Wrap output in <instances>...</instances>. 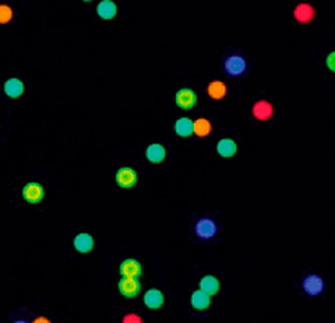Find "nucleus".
Wrapping results in <instances>:
<instances>
[{"label": "nucleus", "instance_id": "f257e3e1", "mask_svg": "<svg viewBox=\"0 0 335 323\" xmlns=\"http://www.w3.org/2000/svg\"><path fill=\"white\" fill-rule=\"evenodd\" d=\"M119 290L125 296H136L140 291V283L137 281V278H131V277H123L119 283Z\"/></svg>", "mask_w": 335, "mask_h": 323}, {"label": "nucleus", "instance_id": "f03ea898", "mask_svg": "<svg viewBox=\"0 0 335 323\" xmlns=\"http://www.w3.org/2000/svg\"><path fill=\"white\" fill-rule=\"evenodd\" d=\"M23 194L29 203H39L44 197V188L39 184H28L23 189Z\"/></svg>", "mask_w": 335, "mask_h": 323}, {"label": "nucleus", "instance_id": "7ed1b4c3", "mask_svg": "<svg viewBox=\"0 0 335 323\" xmlns=\"http://www.w3.org/2000/svg\"><path fill=\"white\" fill-rule=\"evenodd\" d=\"M116 181L122 188H131L137 182V174L131 168H120L116 174Z\"/></svg>", "mask_w": 335, "mask_h": 323}, {"label": "nucleus", "instance_id": "20e7f679", "mask_svg": "<svg viewBox=\"0 0 335 323\" xmlns=\"http://www.w3.org/2000/svg\"><path fill=\"white\" fill-rule=\"evenodd\" d=\"M196 101H197V97L196 94L189 90V88H183L180 91L176 94V104L183 108V109H190L196 105Z\"/></svg>", "mask_w": 335, "mask_h": 323}, {"label": "nucleus", "instance_id": "39448f33", "mask_svg": "<svg viewBox=\"0 0 335 323\" xmlns=\"http://www.w3.org/2000/svg\"><path fill=\"white\" fill-rule=\"evenodd\" d=\"M246 69V62L243 60V57L240 56H231L228 57L227 62H225V70L228 73L232 74V76H239L245 72Z\"/></svg>", "mask_w": 335, "mask_h": 323}, {"label": "nucleus", "instance_id": "423d86ee", "mask_svg": "<svg viewBox=\"0 0 335 323\" xmlns=\"http://www.w3.org/2000/svg\"><path fill=\"white\" fill-rule=\"evenodd\" d=\"M196 232H197L200 238H211L217 232V225L214 224V221H211L208 218H203V220H200L197 222Z\"/></svg>", "mask_w": 335, "mask_h": 323}, {"label": "nucleus", "instance_id": "0eeeda50", "mask_svg": "<svg viewBox=\"0 0 335 323\" xmlns=\"http://www.w3.org/2000/svg\"><path fill=\"white\" fill-rule=\"evenodd\" d=\"M120 273L123 277H131V278H137L141 274V266L137 260L133 259H127L122 265H120Z\"/></svg>", "mask_w": 335, "mask_h": 323}, {"label": "nucleus", "instance_id": "6e6552de", "mask_svg": "<svg viewBox=\"0 0 335 323\" xmlns=\"http://www.w3.org/2000/svg\"><path fill=\"white\" fill-rule=\"evenodd\" d=\"M323 287H324L323 280L318 276H309L305 280V283H303L305 291L308 294H310V296H317V294H320L323 291Z\"/></svg>", "mask_w": 335, "mask_h": 323}, {"label": "nucleus", "instance_id": "1a4fd4ad", "mask_svg": "<svg viewBox=\"0 0 335 323\" xmlns=\"http://www.w3.org/2000/svg\"><path fill=\"white\" fill-rule=\"evenodd\" d=\"M144 302L148 308L151 309H156V308H161L163 304V296L162 293L159 290H150L147 291V294L144 296Z\"/></svg>", "mask_w": 335, "mask_h": 323}, {"label": "nucleus", "instance_id": "9d476101", "mask_svg": "<svg viewBox=\"0 0 335 323\" xmlns=\"http://www.w3.org/2000/svg\"><path fill=\"white\" fill-rule=\"evenodd\" d=\"M217 150L221 157L229 158L232 157V156H235L237 147H236V143L233 140H231V138H224V140H221V141L218 143Z\"/></svg>", "mask_w": 335, "mask_h": 323}, {"label": "nucleus", "instance_id": "9b49d317", "mask_svg": "<svg viewBox=\"0 0 335 323\" xmlns=\"http://www.w3.org/2000/svg\"><path fill=\"white\" fill-rule=\"evenodd\" d=\"M98 14L102 19L110 20L116 16V4L112 0H103L98 4Z\"/></svg>", "mask_w": 335, "mask_h": 323}, {"label": "nucleus", "instance_id": "f8f14e48", "mask_svg": "<svg viewBox=\"0 0 335 323\" xmlns=\"http://www.w3.org/2000/svg\"><path fill=\"white\" fill-rule=\"evenodd\" d=\"M74 246H76V249L78 250V252L87 253V252H90L92 249L94 241H92L91 235H88V234H80L74 240Z\"/></svg>", "mask_w": 335, "mask_h": 323}, {"label": "nucleus", "instance_id": "ddd939ff", "mask_svg": "<svg viewBox=\"0 0 335 323\" xmlns=\"http://www.w3.org/2000/svg\"><path fill=\"white\" fill-rule=\"evenodd\" d=\"M209 302H211V299H209V296L206 293V291H203V290H200V291H196L193 296H191V305L196 308V309H206V308H208L209 306Z\"/></svg>", "mask_w": 335, "mask_h": 323}, {"label": "nucleus", "instance_id": "4468645a", "mask_svg": "<svg viewBox=\"0 0 335 323\" xmlns=\"http://www.w3.org/2000/svg\"><path fill=\"white\" fill-rule=\"evenodd\" d=\"M4 91L11 98H17L24 92V84L21 83L17 79H11L4 84Z\"/></svg>", "mask_w": 335, "mask_h": 323}, {"label": "nucleus", "instance_id": "2eb2a0df", "mask_svg": "<svg viewBox=\"0 0 335 323\" xmlns=\"http://www.w3.org/2000/svg\"><path fill=\"white\" fill-rule=\"evenodd\" d=\"M200 288L203 291H206L208 296H215L218 293V290H219V283H218V280L215 277L206 276L201 280V283H200Z\"/></svg>", "mask_w": 335, "mask_h": 323}, {"label": "nucleus", "instance_id": "dca6fc26", "mask_svg": "<svg viewBox=\"0 0 335 323\" xmlns=\"http://www.w3.org/2000/svg\"><path fill=\"white\" fill-rule=\"evenodd\" d=\"M147 158L151 162H161L165 158V148L161 144H151L147 148Z\"/></svg>", "mask_w": 335, "mask_h": 323}, {"label": "nucleus", "instance_id": "f3484780", "mask_svg": "<svg viewBox=\"0 0 335 323\" xmlns=\"http://www.w3.org/2000/svg\"><path fill=\"white\" fill-rule=\"evenodd\" d=\"M175 129H176V133L179 136L187 137V136H190L191 133H193V122L190 119H187V118H181V119L176 122Z\"/></svg>", "mask_w": 335, "mask_h": 323}, {"label": "nucleus", "instance_id": "a211bd4d", "mask_svg": "<svg viewBox=\"0 0 335 323\" xmlns=\"http://www.w3.org/2000/svg\"><path fill=\"white\" fill-rule=\"evenodd\" d=\"M272 115V107L268 102L261 101L254 105V116L258 119H268Z\"/></svg>", "mask_w": 335, "mask_h": 323}, {"label": "nucleus", "instance_id": "6ab92c4d", "mask_svg": "<svg viewBox=\"0 0 335 323\" xmlns=\"http://www.w3.org/2000/svg\"><path fill=\"white\" fill-rule=\"evenodd\" d=\"M313 14H314V11H313V9H311L309 4H300V6H298L296 10H295L296 19L299 20V21H302V23L309 21V20L313 17Z\"/></svg>", "mask_w": 335, "mask_h": 323}, {"label": "nucleus", "instance_id": "aec40b11", "mask_svg": "<svg viewBox=\"0 0 335 323\" xmlns=\"http://www.w3.org/2000/svg\"><path fill=\"white\" fill-rule=\"evenodd\" d=\"M208 94L209 97H212L215 100H219V98H222L227 94V87L222 83H219V81H214V83L209 84Z\"/></svg>", "mask_w": 335, "mask_h": 323}, {"label": "nucleus", "instance_id": "412c9836", "mask_svg": "<svg viewBox=\"0 0 335 323\" xmlns=\"http://www.w3.org/2000/svg\"><path fill=\"white\" fill-rule=\"evenodd\" d=\"M211 130V125L207 119H199L193 122V132H196L199 136H207Z\"/></svg>", "mask_w": 335, "mask_h": 323}, {"label": "nucleus", "instance_id": "4be33fe9", "mask_svg": "<svg viewBox=\"0 0 335 323\" xmlns=\"http://www.w3.org/2000/svg\"><path fill=\"white\" fill-rule=\"evenodd\" d=\"M13 17V11L10 9L9 6H0V23L4 24V23H9L10 20Z\"/></svg>", "mask_w": 335, "mask_h": 323}, {"label": "nucleus", "instance_id": "5701e85b", "mask_svg": "<svg viewBox=\"0 0 335 323\" xmlns=\"http://www.w3.org/2000/svg\"><path fill=\"white\" fill-rule=\"evenodd\" d=\"M84 1H90V0H84Z\"/></svg>", "mask_w": 335, "mask_h": 323}]
</instances>
